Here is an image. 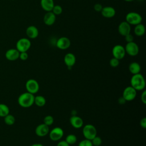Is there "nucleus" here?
Returning <instances> with one entry per match:
<instances>
[{
	"mask_svg": "<svg viewBox=\"0 0 146 146\" xmlns=\"http://www.w3.org/2000/svg\"><path fill=\"white\" fill-rule=\"evenodd\" d=\"M130 84L137 91L144 90L145 87V80L143 75L140 73L132 75L130 80Z\"/></svg>",
	"mask_w": 146,
	"mask_h": 146,
	"instance_id": "obj_1",
	"label": "nucleus"
},
{
	"mask_svg": "<svg viewBox=\"0 0 146 146\" xmlns=\"http://www.w3.org/2000/svg\"><path fill=\"white\" fill-rule=\"evenodd\" d=\"M35 96L28 92L21 94L18 99L19 105L23 108H29L34 104Z\"/></svg>",
	"mask_w": 146,
	"mask_h": 146,
	"instance_id": "obj_2",
	"label": "nucleus"
},
{
	"mask_svg": "<svg viewBox=\"0 0 146 146\" xmlns=\"http://www.w3.org/2000/svg\"><path fill=\"white\" fill-rule=\"evenodd\" d=\"M82 133L85 139L91 140L97 135V130L94 125L87 124L83 126Z\"/></svg>",
	"mask_w": 146,
	"mask_h": 146,
	"instance_id": "obj_3",
	"label": "nucleus"
},
{
	"mask_svg": "<svg viewBox=\"0 0 146 146\" xmlns=\"http://www.w3.org/2000/svg\"><path fill=\"white\" fill-rule=\"evenodd\" d=\"M143 18L141 15L136 12H129L125 16V21L130 25H136L141 23Z\"/></svg>",
	"mask_w": 146,
	"mask_h": 146,
	"instance_id": "obj_4",
	"label": "nucleus"
},
{
	"mask_svg": "<svg viewBox=\"0 0 146 146\" xmlns=\"http://www.w3.org/2000/svg\"><path fill=\"white\" fill-rule=\"evenodd\" d=\"M31 45V41L29 38H22L18 40L16 43V49L19 52H27Z\"/></svg>",
	"mask_w": 146,
	"mask_h": 146,
	"instance_id": "obj_5",
	"label": "nucleus"
},
{
	"mask_svg": "<svg viewBox=\"0 0 146 146\" xmlns=\"http://www.w3.org/2000/svg\"><path fill=\"white\" fill-rule=\"evenodd\" d=\"M49 137L51 140L53 141H59L64 135V131L63 129L60 127H56L52 128L51 130H50Z\"/></svg>",
	"mask_w": 146,
	"mask_h": 146,
	"instance_id": "obj_6",
	"label": "nucleus"
},
{
	"mask_svg": "<svg viewBox=\"0 0 146 146\" xmlns=\"http://www.w3.org/2000/svg\"><path fill=\"white\" fill-rule=\"evenodd\" d=\"M25 87L27 92L34 95L38 92L39 90V84L36 80L30 79L26 82Z\"/></svg>",
	"mask_w": 146,
	"mask_h": 146,
	"instance_id": "obj_7",
	"label": "nucleus"
},
{
	"mask_svg": "<svg viewBox=\"0 0 146 146\" xmlns=\"http://www.w3.org/2000/svg\"><path fill=\"white\" fill-rule=\"evenodd\" d=\"M137 95V91L131 86L125 87L123 92L122 97L126 102H130L134 100Z\"/></svg>",
	"mask_w": 146,
	"mask_h": 146,
	"instance_id": "obj_8",
	"label": "nucleus"
},
{
	"mask_svg": "<svg viewBox=\"0 0 146 146\" xmlns=\"http://www.w3.org/2000/svg\"><path fill=\"white\" fill-rule=\"evenodd\" d=\"M124 48L125 52L129 56H135L139 54V47L137 44L133 41L127 43Z\"/></svg>",
	"mask_w": 146,
	"mask_h": 146,
	"instance_id": "obj_9",
	"label": "nucleus"
},
{
	"mask_svg": "<svg viewBox=\"0 0 146 146\" xmlns=\"http://www.w3.org/2000/svg\"><path fill=\"white\" fill-rule=\"evenodd\" d=\"M125 50L124 47L121 44H116L113 46L112 50V54L113 58L119 60L123 59L125 55Z\"/></svg>",
	"mask_w": 146,
	"mask_h": 146,
	"instance_id": "obj_10",
	"label": "nucleus"
},
{
	"mask_svg": "<svg viewBox=\"0 0 146 146\" xmlns=\"http://www.w3.org/2000/svg\"><path fill=\"white\" fill-rule=\"evenodd\" d=\"M71 41L66 36H62L56 42V46L60 50H66L70 47Z\"/></svg>",
	"mask_w": 146,
	"mask_h": 146,
	"instance_id": "obj_11",
	"label": "nucleus"
},
{
	"mask_svg": "<svg viewBox=\"0 0 146 146\" xmlns=\"http://www.w3.org/2000/svg\"><path fill=\"white\" fill-rule=\"evenodd\" d=\"M49 126L44 123L40 124L36 126L35 129V133L39 137H44L47 135L49 133Z\"/></svg>",
	"mask_w": 146,
	"mask_h": 146,
	"instance_id": "obj_12",
	"label": "nucleus"
},
{
	"mask_svg": "<svg viewBox=\"0 0 146 146\" xmlns=\"http://www.w3.org/2000/svg\"><path fill=\"white\" fill-rule=\"evenodd\" d=\"M131 25L126 21H123L120 23L118 26V32L121 36H125L131 33Z\"/></svg>",
	"mask_w": 146,
	"mask_h": 146,
	"instance_id": "obj_13",
	"label": "nucleus"
},
{
	"mask_svg": "<svg viewBox=\"0 0 146 146\" xmlns=\"http://www.w3.org/2000/svg\"><path fill=\"white\" fill-rule=\"evenodd\" d=\"M70 123L71 126L76 129H79L83 126V119L76 115L71 116L70 118Z\"/></svg>",
	"mask_w": 146,
	"mask_h": 146,
	"instance_id": "obj_14",
	"label": "nucleus"
},
{
	"mask_svg": "<svg viewBox=\"0 0 146 146\" xmlns=\"http://www.w3.org/2000/svg\"><path fill=\"white\" fill-rule=\"evenodd\" d=\"M19 52L16 48H10L5 52V58L10 61H14L19 58Z\"/></svg>",
	"mask_w": 146,
	"mask_h": 146,
	"instance_id": "obj_15",
	"label": "nucleus"
},
{
	"mask_svg": "<svg viewBox=\"0 0 146 146\" xmlns=\"http://www.w3.org/2000/svg\"><path fill=\"white\" fill-rule=\"evenodd\" d=\"M100 12L102 16L106 18H111L113 17L116 14L115 9L111 6L103 7Z\"/></svg>",
	"mask_w": 146,
	"mask_h": 146,
	"instance_id": "obj_16",
	"label": "nucleus"
},
{
	"mask_svg": "<svg viewBox=\"0 0 146 146\" xmlns=\"http://www.w3.org/2000/svg\"><path fill=\"white\" fill-rule=\"evenodd\" d=\"M64 62L68 68H71L76 62V57L75 55L71 52L67 53L64 56Z\"/></svg>",
	"mask_w": 146,
	"mask_h": 146,
	"instance_id": "obj_17",
	"label": "nucleus"
},
{
	"mask_svg": "<svg viewBox=\"0 0 146 146\" xmlns=\"http://www.w3.org/2000/svg\"><path fill=\"white\" fill-rule=\"evenodd\" d=\"M56 21V15L52 11L47 12L43 17V22L47 26L52 25Z\"/></svg>",
	"mask_w": 146,
	"mask_h": 146,
	"instance_id": "obj_18",
	"label": "nucleus"
},
{
	"mask_svg": "<svg viewBox=\"0 0 146 146\" xmlns=\"http://www.w3.org/2000/svg\"><path fill=\"white\" fill-rule=\"evenodd\" d=\"M26 34L29 38L35 39L39 35V31L36 26L31 25L27 27L26 30Z\"/></svg>",
	"mask_w": 146,
	"mask_h": 146,
	"instance_id": "obj_19",
	"label": "nucleus"
},
{
	"mask_svg": "<svg viewBox=\"0 0 146 146\" xmlns=\"http://www.w3.org/2000/svg\"><path fill=\"white\" fill-rule=\"evenodd\" d=\"M54 5V0H40L41 7L46 12L51 11Z\"/></svg>",
	"mask_w": 146,
	"mask_h": 146,
	"instance_id": "obj_20",
	"label": "nucleus"
},
{
	"mask_svg": "<svg viewBox=\"0 0 146 146\" xmlns=\"http://www.w3.org/2000/svg\"><path fill=\"white\" fill-rule=\"evenodd\" d=\"M128 69L129 72L132 75H135L140 73L141 71V67L137 62H133L129 64L128 66Z\"/></svg>",
	"mask_w": 146,
	"mask_h": 146,
	"instance_id": "obj_21",
	"label": "nucleus"
},
{
	"mask_svg": "<svg viewBox=\"0 0 146 146\" xmlns=\"http://www.w3.org/2000/svg\"><path fill=\"white\" fill-rule=\"evenodd\" d=\"M145 32V26L141 23L135 25V27L134 28V33L136 36H141L144 34Z\"/></svg>",
	"mask_w": 146,
	"mask_h": 146,
	"instance_id": "obj_22",
	"label": "nucleus"
},
{
	"mask_svg": "<svg viewBox=\"0 0 146 146\" xmlns=\"http://www.w3.org/2000/svg\"><path fill=\"white\" fill-rule=\"evenodd\" d=\"M46 100L44 96L42 95H37L34 97V104H35L36 106L39 107H42L46 104Z\"/></svg>",
	"mask_w": 146,
	"mask_h": 146,
	"instance_id": "obj_23",
	"label": "nucleus"
},
{
	"mask_svg": "<svg viewBox=\"0 0 146 146\" xmlns=\"http://www.w3.org/2000/svg\"><path fill=\"white\" fill-rule=\"evenodd\" d=\"M10 110L9 107L3 103H0V117H5L9 114Z\"/></svg>",
	"mask_w": 146,
	"mask_h": 146,
	"instance_id": "obj_24",
	"label": "nucleus"
},
{
	"mask_svg": "<svg viewBox=\"0 0 146 146\" xmlns=\"http://www.w3.org/2000/svg\"><path fill=\"white\" fill-rule=\"evenodd\" d=\"M65 141L70 145L75 144L77 141V137L74 134H69L68 135L65 139Z\"/></svg>",
	"mask_w": 146,
	"mask_h": 146,
	"instance_id": "obj_25",
	"label": "nucleus"
},
{
	"mask_svg": "<svg viewBox=\"0 0 146 146\" xmlns=\"http://www.w3.org/2000/svg\"><path fill=\"white\" fill-rule=\"evenodd\" d=\"M4 121L7 125H12L15 123V119L13 115L8 114L7 115L4 117Z\"/></svg>",
	"mask_w": 146,
	"mask_h": 146,
	"instance_id": "obj_26",
	"label": "nucleus"
},
{
	"mask_svg": "<svg viewBox=\"0 0 146 146\" xmlns=\"http://www.w3.org/2000/svg\"><path fill=\"white\" fill-rule=\"evenodd\" d=\"M54 121V119L51 115H47L43 119V123L48 126L51 125Z\"/></svg>",
	"mask_w": 146,
	"mask_h": 146,
	"instance_id": "obj_27",
	"label": "nucleus"
},
{
	"mask_svg": "<svg viewBox=\"0 0 146 146\" xmlns=\"http://www.w3.org/2000/svg\"><path fill=\"white\" fill-rule=\"evenodd\" d=\"M51 11L55 15H60L62 14V13L63 11V9H62V7L60 5H56L54 6Z\"/></svg>",
	"mask_w": 146,
	"mask_h": 146,
	"instance_id": "obj_28",
	"label": "nucleus"
},
{
	"mask_svg": "<svg viewBox=\"0 0 146 146\" xmlns=\"http://www.w3.org/2000/svg\"><path fill=\"white\" fill-rule=\"evenodd\" d=\"M93 146H100L102 143V140L100 137L98 136L97 135L95 136L91 140Z\"/></svg>",
	"mask_w": 146,
	"mask_h": 146,
	"instance_id": "obj_29",
	"label": "nucleus"
},
{
	"mask_svg": "<svg viewBox=\"0 0 146 146\" xmlns=\"http://www.w3.org/2000/svg\"><path fill=\"white\" fill-rule=\"evenodd\" d=\"M78 146H93L92 142L90 140H88V139H84L81 140L79 144H78Z\"/></svg>",
	"mask_w": 146,
	"mask_h": 146,
	"instance_id": "obj_30",
	"label": "nucleus"
},
{
	"mask_svg": "<svg viewBox=\"0 0 146 146\" xmlns=\"http://www.w3.org/2000/svg\"><path fill=\"white\" fill-rule=\"evenodd\" d=\"M110 65L112 67H117L119 65V60L113 57L110 60Z\"/></svg>",
	"mask_w": 146,
	"mask_h": 146,
	"instance_id": "obj_31",
	"label": "nucleus"
},
{
	"mask_svg": "<svg viewBox=\"0 0 146 146\" xmlns=\"http://www.w3.org/2000/svg\"><path fill=\"white\" fill-rule=\"evenodd\" d=\"M28 57H29V55H28V54L27 53V52H21L19 53V58H20V59L22 60H27Z\"/></svg>",
	"mask_w": 146,
	"mask_h": 146,
	"instance_id": "obj_32",
	"label": "nucleus"
},
{
	"mask_svg": "<svg viewBox=\"0 0 146 146\" xmlns=\"http://www.w3.org/2000/svg\"><path fill=\"white\" fill-rule=\"evenodd\" d=\"M140 99H141V102L144 104H146V91L145 90H143V92L140 96Z\"/></svg>",
	"mask_w": 146,
	"mask_h": 146,
	"instance_id": "obj_33",
	"label": "nucleus"
},
{
	"mask_svg": "<svg viewBox=\"0 0 146 146\" xmlns=\"http://www.w3.org/2000/svg\"><path fill=\"white\" fill-rule=\"evenodd\" d=\"M124 38H125V40L127 42V43L133 41V36L131 33H129V34L126 35L125 36H124Z\"/></svg>",
	"mask_w": 146,
	"mask_h": 146,
	"instance_id": "obj_34",
	"label": "nucleus"
},
{
	"mask_svg": "<svg viewBox=\"0 0 146 146\" xmlns=\"http://www.w3.org/2000/svg\"><path fill=\"white\" fill-rule=\"evenodd\" d=\"M102 8H103V6L100 3H96L94 5V10L97 12H100L102 10Z\"/></svg>",
	"mask_w": 146,
	"mask_h": 146,
	"instance_id": "obj_35",
	"label": "nucleus"
},
{
	"mask_svg": "<svg viewBox=\"0 0 146 146\" xmlns=\"http://www.w3.org/2000/svg\"><path fill=\"white\" fill-rule=\"evenodd\" d=\"M140 125L143 129L146 128V118L145 117H144L140 120Z\"/></svg>",
	"mask_w": 146,
	"mask_h": 146,
	"instance_id": "obj_36",
	"label": "nucleus"
},
{
	"mask_svg": "<svg viewBox=\"0 0 146 146\" xmlns=\"http://www.w3.org/2000/svg\"><path fill=\"white\" fill-rule=\"evenodd\" d=\"M56 146H70V145L65 140H61L58 143Z\"/></svg>",
	"mask_w": 146,
	"mask_h": 146,
	"instance_id": "obj_37",
	"label": "nucleus"
},
{
	"mask_svg": "<svg viewBox=\"0 0 146 146\" xmlns=\"http://www.w3.org/2000/svg\"><path fill=\"white\" fill-rule=\"evenodd\" d=\"M118 102H119V103L120 104H124V103L126 102L125 100L123 97L120 98L119 99V100H118Z\"/></svg>",
	"mask_w": 146,
	"mask_h": 146,
	"instance_id": "obj_38",
	"label": "nucleus"
},
{
	"mask_svg": "<svg viewBox=\"0 0 146 146\" xmlns=\"http://www.w3.org/2000/svg\"><path fill=\"white\" fill-rule=\"evenodd\" d=\"M30 146H44V145H42V144H40V143H35V144H33L31 145Z\"/></svg>",
	"mask_w": 146,
	"mask_h": 146,
	"instance_id": "obj_39",
	"label": "nucleus"
},
{
	"mask_svg": "<svg viewBox=\"0 0 146 146\" xmlns=\"http://www.w3.org/2000/svg\"><path fill=\"white\" fill-rule=\"evenodd\" d=\"M124 1H125V2H131L133 1L134 0H124Z\"/></svg>",
	"mask_w": 146,
	"mask_h": 146,
	"instance_id": "obj_40",
	"label": "nucleus"
},
{
	"mask_svg": "<svg viewBox=\"0 0 146 146\" xmlns=\"http://www.w3.org/2000/svg\"><path fill=\"white\" fill-rule=\"evenodd\" d=\"M11 1H14V0H11Z\"/></svg>",
	"mask_w": 146,
	"mask_h": 146,
	"instance_id": "obj_41",
	"label": "nucleus"
}]
</instances>
